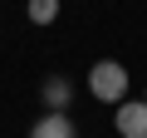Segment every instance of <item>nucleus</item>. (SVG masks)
<instances>
[{"label": "nucleus", "instance_id": "f257e3e1", "mask_svg": "<svg viewBox=\"0 0 147 138\" xmlns=\"http://www.w3.org/2000/svg\"><path fill=\"white\" fill-rule=\"evenodd\" d=\"M88 94H93L98 104H123V99H127V64L98 59V64L88 69Z\"/></svg>", "mask_w": 147, "mask_h": 138}, {"label": "nucleus", "instance_id": "f03ea898", "mask_svg": "<svg viewBox=\"0 0 147 138\" xmlns=\"http://www.w3.org/2000/svg\"><path fill=\"white\" fill-rule=\"evenodd\" d=\"M113 128H118V138H147V99L113 104Z\"/></svg>", "mask_w": 147, "mask_h": 138}, {"label": "nucleus", "instance_id": "7ed1b4c3", "mask_svg": "<svg viewBox=\"0 0 147 138\" xmlns=\"http://www.w3.org/2000/svg\"><path fill=\"white\" fill-rule=\"evenodd\" d=\"M30 138H79V128H74L69 113H54V109H49V113L30 128Z\"/></svg>", "mask_w": 147, "mask_h": 138}, {"label": "nucleus", "instance_id": "20e7f679", "mask_svg": "<svg viewBox=\"0 0 147 138\" xmlns=\"http://www.w3.org/2000/svg\"><path fill=\"white\" fill-rule=\"evenodd\" d=\"M69 99H74V84H69L64 74H49V79H44V104H49L54 113H64Z\"/></svg>", "mask_w": 147, "mask_h": 138}, {"label": "nucleus", "instance_id": "39448f33", "mask_svg": "<svg viewBox=\"0 0 147 138\" xmlns=\"http://www.w3.org/2000/svg\"><path fill=\"white\" fill-rule=\"evenodd\" d=\"M30 20L34 25H54L59 20V0H30Z\"/></svg>", "mask_w": 147, "mask_h": 138}]
</instances>
